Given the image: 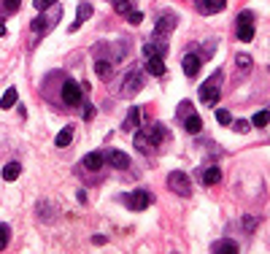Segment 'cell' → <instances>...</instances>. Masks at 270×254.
Masks as SVG:
<instances>
[{
	"instance_id": "1",
	"label": "cell",
	"mask_w": 270,
	"mask_h": 254,
	"mask_svg": "<svg viewBox=\"0 0 270 254\" xmlns=\"http://www.w3.org/2000/svg\"><path fill=\"white\" fill-rule=\"evenodd\" d=\"M165 138H170L165 124H146L143 130L135 132V149L141 154H151L160 144H165Z\"/></svg>"
},
{
	"instance_id": "2",
	"label": "cell",
	"mask_w": 270,
	"mask_h": 254,
	"mask_svg": "<svg viewBox=\"0 0 270 254\" xmlns=\"http://www.w3.org/2000/svg\"><path fill=\"white\" fill-rule=\"evenodd\" d=\"M141 86H143V70L138 68V65H133L127 73H124V82H122V95L124 98H133L141 92Z\"/></svg>"
},
{
	"instance_id": "3",
	"label": "cell",
	"mask_w": 270,
	"mask_h": 254,
	"mask_svg": "<svg viewBox=\"0 0 270 254\" xmlns=\"http://www.w3.org/2000/svg\"><path fill=\"white\" fill-rule=\"evenodd\" d=\"M168 190L176 192L179 198H189V195H192V184H189V176H187V173H181V170L168 173Z\"/></svg>"
},
{
	"instance_id": "4",
	"label": "cell",
	"mask_w": 270,
	"mask_h": 254,
	"mask_svg": "<svg viewBox=\"0 0 270 254\" xmlns=\"http://www.w3.org/2000/svg\"><path fill=\"white\" fill-rule=\"evenodd\" d=\"M124 203H127V208L133 211H146L151 203H154V195L146 190H135L133 195H124Z\"/></svg>"
},
{
	"instance_id": "5",
	"label": "cell",
	"mask_w": 270,
	"mask_h": 254,
	"mask_svg": "<svg viewBox=\"0 0 270 254\" xmlns=\"http://www.w3.org/2000/svg\"><path fill=\"white\" fill-rule=\"evenodd\" d=\"M219 84H222V70L214 76V82H206L200 86V100L206 106H216L219 103Z\"/></svg>"
},
{
	"instance_id": "6",
	"label": "cell",
	"mask_w": 270,
	"mask_h": 254,
	"mask_svg": "<svg viewBox=\"0 0 270 254\" xmlns=\"http://www.w3.org/2000/svg\"><path fill=\"white\" fill-rule=\"evenodd\" d=\"M238 38L243 44L254 41V14H252V11L238 14Z\"/></svg>"
},
{
	"instance_id": "7",
	"label": "cell",
	"mask_w": 270,
	"mask_h": 254,
	"mask_svg": "<svg viewBox=\"0 0 270 254\" xmlns=\"http://www.w3.org/2000/svg\"><path fill=\"white\" fill-rule=\"evenodd\" d=\"M62 100H65V106H81L84 103L81 86H78L73 78H68V82L62 84Z\"/></svg>"
},
{
	"instance_id": "8",
	"label": "cell",
	"mask_w": 270,
	"mask_h": 254,
	"mask_svg": "<svg viewBox=\"0 0 270 254\" xmlns=\"http://www.w3.org/2000/svg\"><path fill=\"white\" fill-rule=\"evenodd\" d=\"M227 8V0H197V11H200L203 16L208 14H219V11Z\"/></svg>"
},
{
	"instance_id": "9",
	"label": "cell",
	"mask_w": 270,
	"mask_h": 254,
	"mask_svg": "<svg viewBox=\"0 0 270 254\" xmlns=\"http://www.w3.org/2000/svg\"><path fill=\"white\" fill-rule=\"evenodd\" d=\"M146 70L151 76H165V62H162V54H154V57H146Z\"/></svg>"
},
{
	"instance_id": "10",
	"label": "cell",
	"mask_w": 270,
	"mask_h": 254,
	"mask_svg": "<svg viewBox=\"0 0 270 254\" xmlns=\"http://www.w3.org/2000/svg\"><path fill=\"white\" fill-rule=\"evenodd\" d=\"M105 165V154L103 152H89L87 157H84V168L87 170H100Z\"/></svg>"
},
{
	"instance_id": "11",
	"label": "cell",
	"mask_w": 270,
	"mask_h": 254,
	"mask_svg": "<svg viewBox=\"0 0 270 254\" xmlns=\"http://www.w3.org/2000/svg\"><path fill=\"white\" fill-rule=\"evenodd\" d=\"M181 65H184V73H187L189 78H195L197 73H200V57L197 54H187L181 60Z\"/></svg>"
},
{
	"instance_id": "12",
	"label": "cell",
	"mask_w": 270,
	"mask_h": 254,
	"mask_svg": "<svg viewBox=\"0 0 270 254\" xmlns=\"http://www.w3.org/2000/svg\"><path fill=\"white\" fill-rule=\"evenodd\" d=\"M105 162H108V165H114V168H119V170L130 168V157L124 154V152H108V157H105Z\"/></svg>"
},
{
	"instance_id": "13",
	"label": "cell",
	"mask_w": 270,
	"mask_h": 254,
	"mask_svg": "<svg viewBox=\"0 0 270 254\" xmlns=\"http://www.w3.org/2000/svg\"><path fill=\"white\" fill-rule=\"evenodd\" d=\"M89 16H92V6H89V3H78V8H76V22L70 24V32L81 28V22H87Z\"/></svg>"
},
{
	"instance_id": "14",
	"label": "cell",
	"mask_w": 270,
	"mask_h": 254,
	"mask_svg": "<svg viewBox=\"0 0 270 254\" xmlns=\"http://www.w3.org/2000/svg\"><path fill=\"white\" fill-rule=\"evenodd\" d=\"M181 122H184V130H187V132H200L203 130V119L197 116V111H189Z\"/></svg>"
},
{
	"instance_id": "15",
	"label": "cell",
	"mask_w": 270,
	"mask_h": 254,
	"mask_svg": "<svg viewBox=\"0 0 270 254\" xmlns=\"http://www.w3.org/2000/svg\"><path fill=\"white\" fill-rule=\"evenodd\" d=\"M176 28V16H162L160 22H157V28H154V36L157 38H165V36H170V30Z\"/></svg>"
},
{
	"instance_id": "16",
	"label": "cell",
	"mask_w": 270,
	"mask_h": 254,
	"mask_svg": "<svg viewBox=\"0 0 270 254\" xmlns=\"http://www.w3.org/2000/svg\"><path fill=\"white\" fill-rule=\"evenodd\" d=\"M211 252H214V254H235V252H238V244L225 238V240H216V244L211 246Z\"/></svg>"
},
{
	"instance_id": "17",
	"label": "cell",
	"mask_w": 270,
	"mask_h": 254,
	"mask_svg": "<svg viewBox=\"0 0 270 254\" xmlns=\"http://www.w3.org/2000/svg\"><path fill=\"white\" fill-rule=\"evenodd\" d=\"M200 176H203V184H206V186H211V184H219V182H222V170L216 168V165L206 168V170L200 173Z\"/></svg>"
},
{
	"instance_id": "18",
	"label": "cell",
	"mask_w": 270,
	"mask_h": 254,
	"mask_svg": "<svg viewBox=\"0 0 270 254\" xmlns=\"http://www.w3.org/2000/svg\"><path fill=\"white\" fill-rule=\"evenodd\" d=\"M70 141H73V127H70V124H68V127H62V130H60V132H57V138H54V144H57V146H60V149H65V146H68Z\"/></svg>"
},
{
	"instance_id": "19",
	"label": "cell",
	"mask_w": 270,
	"mask_h": 254,
	"mask_svg": "<svg viewBox=\"0 0 270 254\" xmlns=\"http://www.w3.org/2000/svg\"><path fill=\"white\" fill-rule=\"evenodd\" d=\"M141 124V108L138 106H133L127 114V119H124V130H135V127Z\"/></svg>"
},
{
	"instance_id": "20",
	"label": "cell",
	"mask_w": 270,
	"mask_h": 254,
	"mask_svg": "<svg viewBox=\"0 0 270 254\" xmlns=\"http://www.w3.org/2000/svg\"><path fill=\"white\" fill-rule=\"evenodd\" d=\"M16 98H19V92H16V86H11L8 92H5L3 98H0V108L3 111H8V108H14V103H16Z\"/></svg>"
},
{
	"instance_id": "21",
	"label": "cell",
	"mask_w": 270,
	"mask_h": 254,
	"mask_svg": "<svg viewBox=\"0 0 270 254\" xmlns=\"http://www.w3.org/2000/svg\"><path fill=\"white\" fill-rule=\"evenodd\" d=\"M95 73H97V78L108 82V78H111V62H108V60H97V62H95Z\"/></svg>"
},
{
	"instance_id": "22",
	"label": "cell",
	"mask_w": 270,
	"mask_h": 254,
	"mask_svg": "<svg viewBox=\"0 0 270 254\" xmlns=\"http://www.w3.org/2000/svg\"><path fill=\"white\" fill-rule=\"evenodd\" d=\"M19 173H22V165H19V162H8L3 168V178H5V182H16Z\"/></svg>"
},
{
	"instance_id": "23",
	"label": "cell",
	"mask_w": 270,
	"mask_h": 254,
	"mask_svg": "<svg viewBox=\"0 0 270 254\" xmlns=\"http://www.w3.org/2000/svg\"><path fill=\"white\" fill-rule=\"evenodd\" d=\"M30 28H32V32H46V28H49V19L43 16V11H38V16L32 19Z\"/></svg>"
},
{
	"instance_id": "24",
	"label": "cell",
	"mask_w": 270,
	"mask_h": 254,
	"mask_svg": "<svg viewBox=\"0 0 270 254\" xmlns=\"http://www.w3.org/2000/svg\"><path fill=\"white\" fill-rule=\"evenodd\" d=\"M154 54H165V46H160V44H143V60L154 57Z\"/></svg>"
},
{
	"instance_id": "25",
	"label": "cell",
	"mask_w": 270,
	"mask_h": 254,
	"mask_svg": "<svg viewBox=\"0 0 270 254\" xmlns=\"http://www.w3.org/2000/svg\"><path fill=\"white\" fill-rule=\"evenodd\" d=\"M270 122V111H257L254 116H252V124L254 127H265Z\"/></svg>"
},
{
	"instance_id": "26",
	"label": "cell",
	"mask_w": 270,
	"mask_h": 254,
	"mask_svg": "<svg viewBox=\"0 0 270 254\" xmlns=\"http://www.w3.org/2000/svg\"><path fill=\"white\" fill-rule=\"evenodd\" d=\"M8 240H11V227L8 224H0V252L8 246Z\"/></svg>"
},
{
	"instance_id": "27",
	"label": "cell",
	"mask_w": 270,
	"mask_h": 254,
	"mask_svg": "<svg viewBox=\"0 0 270 254\" xmlns=\"http://www.w3.org/2000/svg\"><path fill=\"white\" fill-rule=\"evenodd\" d=\"M130 8H133V3H130V0H114V11H116V14L124 16Z\"/></svg>"
},
{
	"instance_id": "28",
	"label": "cell",
	"mask_w": 270,
	"mask_h": 254,
	"mask_svg": "<svg viewBox=\"0 0 270 254\" xmlns=\"http://www.w3.org/2000/svg\"><path fill=\"white\" fill-rule=\"evenodd\" d=\"M54 3H60V0H32V6H35L38 11H46V8H51Z\"/></svg>"
},
{
	"instance_id": "29",
	"label": "cell",
	"mask_w": 270,
	"mask_h": 254,
	"mask_svg": "<svg viewBox=\"0 0 270 254\" xmlns=\"http://www.w3.org/2000/svg\"><path fill=\"white\" fill-rule=\"evenodd\" d=\"M19 3H22V0H3V11L5 14H14V11L19 8Z\"/></svg>"
},
{
	"instance_id": "30",
	"label": "cell",
	"mask_w": 270,
	"mask_h": 254,
	"mask_svg": "<svg viewBox=\"0 0 270 254\" xmlns=\"http://www.w3.org/2000/svg\"><path fill=\"white\" fill-rule=\"evenodd\" d=\"M127 22H130V24H141V22H143V14H141V11H133V8H130V11H127Z\"/></svg>"
},
{
	"instance_id": "31",
	"label": "cell",
	"mask_w": 270,
	"mask_h": 254,
	"mask_svg": "<svg viewBox=\"0 0 270 254\" xmlns=\"http://www.w3.org/2000/svg\"><path fill=\"white\" fill-rule=\"evenodd\" d=\"M235 62H238V68L246 70L249 65H252V57H249V54H238V60H235Z\"/></svg>"
},
{
	"instance_id": "32",
	"label": "cell",
	"mask_w": 270,
	"mask_h": 254,
	"mask_svg": "<svg viewBox=\"0 0 270 254\" xmlns=\"http://www.w3.org/2000/svg\"><path fill=\"white\" fill-rule=\"evenodd\" d=\"M243 230H246V232H254V230H257V219L246 216V219H243Z\"/></svg>"
},
{
	"instance_id": "33",
	"label": "cell",
	"mask_w": 270,
	"mask_h": 254,
	"mask_svg": "<svg viewBox=\"0 0 270 254\" xmlns=\"http://www.w3.org/2000/svg\"><path fill=\"white\" fill-rule=\"evenodd\" d=\"M92 116H95V108H92V103H87V98H84V119L89 122Z\"/></svg>"
},
{
	"instance_id": "34",
	"label": "cell",
	"mask_w": 270,
	"mask_h": 254,
	"mask_svg": "<svg viewBox=\"0 0 270 254\" xmlns=\"http://www.w3.org/2000/svg\"><path fill=\"white\" fill-rule=\"evenodd\" d=\"M216 119H219V124H230V122H233V119H230V114L227 111H216Z\"/></svg>"
},
{
	"instance_id": "35",
	"label": "cell",
	"mask_w": 270,
	"mask_h": 254,
	"mask_svg": "<svg viewBox=\"0 0 270 254\" xmlns=\"http://www.w3.org/2000/svg\"><path fill=\"white\" fill-rule=\"evenodd\" d=\"M235 130H238V132H246V130H249V122H243V119H241V122H235Z\"/></svg>"
},
{
	"instance_id": "36",
	"label": "cell",
	"mask_w": 270,
	"mask_h": 254,
	"mask_svg": "<svg viewBox=\"0 0 270 254\" xmlns=\"http://www.w3.org/2000/svg\"><path fill=\"white\" fill-rule=\"evenodd\" d=\"M3 36H5V24L0 22V38H3Z\"/></svg>"
},
{
	"instance_id": "37",
	"label": "cell",
	"mask_w": 270,
	"mask_h": 254,
	"mask_svg": "<svg viewBox=\"0 0 270 254\" xmlns=\"http://www.w3.org/2000/svg\"><path fill=\"white\" fill-rule=\"evenodd\" d=\"M268 70H270V68H268Z\"/></svg>"
}]
</instances>
